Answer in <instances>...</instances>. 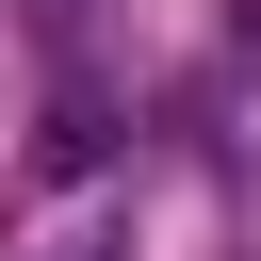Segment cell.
I'll use <instances>...</instances> for the list:
<instances>
[{"mask_svg": "<svg viewBox=\"0 0 261 261\" xmlns=\"http://www.w3.org/2000/svg\"><path fill=\"white\" fill-rule=\"evenodd\" d=\"M65 16H82V0H33V33H65Z\"/></svg>", "mask_w": 261, "mask_h": 261, "instance_id": "cell-1", "label": "cell"}]
</instances>
